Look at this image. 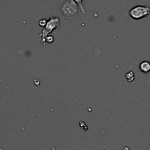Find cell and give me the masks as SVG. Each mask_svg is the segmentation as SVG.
<instances>
[{"label":"cell","instance_id":"obj_1","mask_svg":"<svg viewBox=\"0 0 150 150\" xmlns=\"http://www.w3.org/2000/svg\"><path fill=\"white\" fill-rule=\"evenodd\" d=\"M59 10L61 15L65 19L69 21H73L77 18L79 15V8L73 0H66L59 4Z\"/></svg>","mask_w":150,"mask_h":150},{"label":"cell","instance_id":"obj_2","mask_svg":"<svg viewBox=\"0 0 150 150\" xmlns=\"http://www.w3.org/2000/svg\"><path fill=\"white\" fill-rule=\"evenodd\" d=\"M60 26V20L57 17H50V18L47 21L46 26L42 30L41 33L40 34L39 37L41 40V42L45 45L46 42V37L49 36L52 32H54L56 29L59 28Z\"/></svg>","mask_w":150,"mask_h":150},{"label":"cell","instance_id":"obj_3","mask_svg":"<svg viewBox=\"0 0 150 150\" xmlns=\"http://www.w3.org/2000/svg\"><path fill=\"white\" fill-rule=\"evenodd\" d=\"M150 14V8L144 5H136L131 9L129 12V15L132 18L135 20L141 19Z\"/></svg>","mask_w":150,"mask_h":150},{"label":"cell","instance_id":"obj_4","mask_svg":"<svg viewBox=\"0 0 150 150\" xmlns=\"http://www.w3.org/2000/svg\"><path fill=\"white\" fill-rule=\"evenodd\" d=\"M139 68L143 73H149L150 72V62L147 61H143L139 65Z\"/></svg>","mask_w":150,"mask_h":150},{"label":"cell","instance_id":"obj_5","mask_svg":"<svg viewBox=\"0 0 150 150\" xmlns=\"http://www.w3.org/2000/svg\"><path fill=\"white\" fill-rule=\"evenodd\" d=\"M125 78L128 81V82H132L135 80V73L133 71H130V72L126 73Z\"/></svg>","mask_w":150,"mask_h":150},{"label":"cell","instance_id":"obj_6","mask_svg":"<svg viewBox=\"0 0 150 150\" xmlns=\"http://www.w3.org/2000/svg\"><path fill=\"white\" fill-rule=\"evenodd\" d=\"M46 24H47V21L45 19H41L39 21V26H40L41 27H45L46 26Z\"/></svg>","mask_w":150,"mask_h":150},{"label":"cell","instance_id":"obj_7","mask_svg":"<svg viewBox=\"0 0 150 150\" xmlns=\"http://www.w3.org/2000/svg\"><path fill=\"white\" fill-rule=\"evenodd\" d=\"M46 42H48V43L53 42H54V37H53V36H51V35L48 36V37H46Z\"/></svg>","mask_w":150,"mask_h":150}]
</instances>
